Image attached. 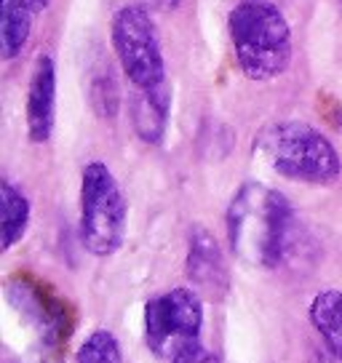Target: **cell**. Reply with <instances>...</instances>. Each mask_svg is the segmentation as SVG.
<instances>
[{
	"instance_id": "277c9868",
	"label": "cell",
	"mask_w": 342,
	"mask_h": 363,
	"mask_svg": "<svg viewBox=\"0 0 342 363\" xmlns=\"http://www.w3.org/2000/svg\"><path fill=\"white\" fill-rule=\"evenodd\" d=\"M128 206L113 171L94 160L80 177V243L94 257H113L123 246Z\"/></svg>"
},
{
	"instance_id": "5bb4252c",
	"label": "cell",
	"mask_w": 342,
	"mask_h": 363,
	"mask_svg": "<svg viewBox=\"0 0 342 363\" xmlns=\"http://www.w3.org/2000/svg\"><path fill=\"white\" fill-rule=\"evenodd\" d=\"M92 104L102 118H113L118 113V89H115V80L110 78V72L94 80Z\"/></svg>"
},
{
	"instance_id": "7c38bea8",
	"label": "cell",
	"mask_w": 342,
	"mask_h": 363,
	"mask_svg": "<svg viewBox=\"0 0 342 363\" xmlns=\"http://www.w3.org/2000/svg\"><path fill=\"white\" fill-rule=\"evenodd\" d=\"M0 195H3V251H9L27 233V225H30V201L9 179L3 182Z\"/></svg>"
},
{
	"instance_id": "5b68a950",
	"label": "cell",
	"mask_w": 342,
	"mask_h": 363,
	"mask_svg": "<svg viewBox=\"0 0 342 363\" xmlns=\"http://www.w3.org/2000/svg\"><path fill=\"white\" fill-rule=\"evenodd\" d=\"M204 302L195 289H171L145 305V340L163 361H174L187 347L201 342Z\"/></svg>"
},
{
	"instance_id": "30bf717a",
	"label": "cell",
	"mask_w": 342,
	"mask_h": 363,
	"mask_svg": "<svg viewBox=\"0 0 342 363\" xmlns=\"http://www.w3.org/2000/svg\"><path fill=\"white\" fill-rule=\"evenodd\" d=\"M310 323L319 331L326 350L342 361V291L340 289H324L310 302Z\"/></svg>"
},
{
	"instance_id": "8fae6325",
	"label": "cell",
	"mask_w": 342,
	"mask_h": 363,
	"mask_svg": "<svg viewBox=\"0 0 342 363\" xmlns=\"http://www.w3.org/2000/svg\"><path fill=\"white\" fill-rule=\"evenodd\" d=\"M35 11L22 0H0V57L11 62L22 54L33 35Z\"/></svg>"
},
{
	"instance_id": "e0dca14e",
	"label": "cell",
	"mask_w": 342,
	"mask_h": 363,
	"mask_svg": "<svg viewBox=\"0 0 342 363\" xmlns=\"http://www.w3.org/2000/svg\"><path fill=\"white\" fill-rule=\"evenodd\" d=\"M27 9H33L35 13H40V11H46L48 6H51V0H22Z\"/></svg>"
},
{
	"instance_id": "3957f363",
	"label": "cell",
	"mask_w": 342,
	"mask_h": 363,
	"mask_svg": "<svg viewBox=\"0 0 342 363\" xmlns=\"http://www.w3.org/2000/svg\"><path fill=\"white\" fill-rule=\"evenodd\" d=\"M254 150L284 179L326 187L342 174L334 145L305 121H278L265 125L254 139Z\"/></svg>"
},
{
	"instance_id": "7a4b0ae2",
	"label": "cell",
	"mask_w": 342,
	"mask_h": 363,
	"mask_svg": "<svg viewBox=\"0 0 342 363\" xmlns=\"http://www.w3.org/2000/svg\"><path fill=\"white\" fill-rule=\"evenodd\" d=\"M228 35L249 80H273L292 65V30L270 0H238L228 13Z\"/></svg>"
},
{
	"instance_id": "4fadbf2b",
	"label": "cell",
	"mask_w": 342,
	"mask_h": 363,
	"mask_svg": "<svg viewBox=\"0 0 342 363\" xmlns=\"http://www.w3.org/2000/svg\"><path fill=\"white\" fill-rule=\"evenodd\" d=\"M75 361L78 363H126L115 334L104 329L92 331V334L83 340V345L78 347Z\"/></svg>"
},
{
	"instance_id": "8992f818",
	"label": "cell",
	"mask_w": 342,
	"mask_h": 363,
	"mask_svg": "<svg viewBox=\"0 0 342 363\" xmlns=\"http://www.w3.org/2000/svg\"><path fill=\"white\" fill-rule=\"evenodd\" d=\"M110 38H113L115 57L134 89H155L160 83H166V65H163L158 30L150 19L148 9L123 6L121 11H115Z\"/></svg>"
},
{
	"instance_id": "9c48e42d",
	"label": "cell",
	"mask_w": 342,
	"mask_h": 363,
	"mask_svg": "<svg viewBox=\"0 0 342 363\" xmlns=\"http://www.w3.org/2000/svg\"><path fill=\"white\" fill-rule=\"evenodd\" d=\"M169 107L171 94L166 83H160L155 89H134L131 96V123L142 142L148 145H160V139L166 134L169 123Z\"/></svg>"
},
{
	"instance_id": "2e32d148",
	"label": "cell",
	"mask_w": 342,
	"mask_h": 363,
	"mask_svg": "<svg viewBox=\"0 0 342 363\" xmlns=\"http://www.w3.org/2000/svg\"><path fill=\"white\" fill-rule=\"evenodd\" d=\"M139 3L150 11H171L180 6V0H139Z\"/></svg>"
},
{
	"instance_id": "9a60e30c",
	"label": "cell",
	"mask_w": 342,
	"mask_h": 363,
	"mask_svg": "<svg viewBox=\"0 0 342 363\" xmlns=\"http://www.w3.org/2000/svg\"><path fill=\"white\" fill-rule=\"evenodd\" d=\"M171 363H219V358L211 350H206L204 345L198 342V345H193V347H187V350L180 352Z\"/></svg>"
},
{
	"instance_id": "6da1fadb",
	"label": "cell",
	"mask_w": 342,
	"mask_h": 363,
	"mask_svg": "<svg viewBox=\"0 0 342 363\" xmlns=\"http://www.w3.org/2000/svg\"><path fill=\"white\" fill-rule=\"evenodd\" d=\"M228 238L243 264L273 270L281 264L292 238V206L265 184H243L230 201Z\"/></svg>"
},
{
	"instance_id": "52a82bcc",
	"label": "cell",
	"mask_w": 342,
	"mask_h": 363,
	"mask_svg": "<svg viewBox=\"0 0 342 363\" xmlns=\"http://www.w3.org/2000/svg\"><path fill=\"white\" fill-rule=\"evenodd\" d=\"M57 118V65L51 57L35 62L30 89H27V131L30 139L43 145L51 139Z\"/></svg>"
},
{
	"instance_id": "ac0fdd59",
	"label": "cell",
	"mask_w": 342,
	"mask_h": 363,
	"mask_svg": "<svg viewBox=\"0 0 342 363\" xmlns=\"http://www.w3.org/2000/svg\"><path fill=\"white\" fill-rule=\"evenodd\" d=\"M340 125H342V118H340Z\"/></svg>"
},
{
	"instance_id": "ba28073f",
	"label": "cell",
	"mask_w": 342,
	"mask_h": 363,
	"mask_svg": "<svg viewBox=\"0 0 342 363\" xmlns=\"http://www.w3.org/2000/svg\"><path fill=\"white\" fill-rule=\"evenodd\" d=\"M187 278L198 294L222 296L228 291V264L219 251L217 240L204 227H195L190 233L187 249Z\"/></svg>"
}]
</instances>
